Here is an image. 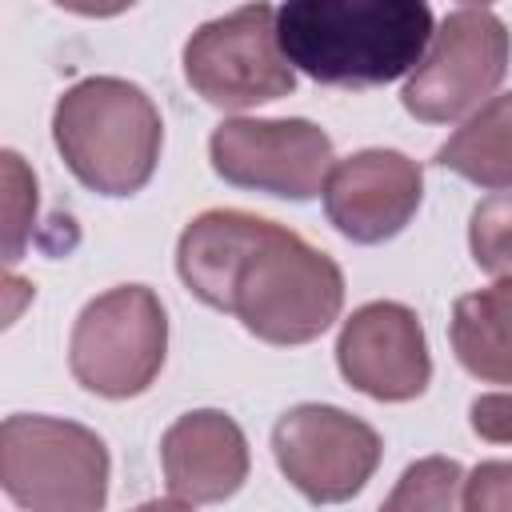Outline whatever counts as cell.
Returning a JSON list of instances; mask_svg holds the SVG:
<instances>
[{"mask_svg": "<svg viewBox=\"0 0 512 512\" xmlns=\"http://www.w3.org/2000/svg\"><path fill=\"white\" fill-rule=\"evenodd\" d=\"M512 60V36L492 8H452L416 72L404 80L400 104L424 124H456L484 108Z\"/></svg>", "mask_w": 512, "mask_h": 512, "instance_id": "cell-6", "label": "cell"}, {"mask_svg": "<svg viewBox=\"0 0 512 512\" xmlns=\"http://www.w3.org/2000/svg\"><path fill=\"white\" fill-rule=\"evenodd\" d=\"M340 376L384 404L416 400L432 380V356L420 316L396 300L360 304L336 336Z\"/></svg>", "mask_w": 512, "mask_h": 512, "instance_id": "cell-10", "label": "cell"}, {"mask_svg": "<svg viewBox=\"0 0 512 512\" xmlns=\"http://www.w3.org/2000/svg\"><path fill=\"white\" fill-rule=\"evenodd\" d=\"M452 352L488 384H512V280L468 292L452 304Z\"/></svg>", "mask_w": 512, "mask_h": 512, "instance_id": "cell-13", "label": "cell"}, {"mask_svg": "<svg viewBox=\"0 0 512 512\" xmlns=\"http://www.w3.org/2000/svg\"><path fill=\"white\" fill-rule=\"evenodd\" d=\"M168 352V316L148 284H120L88 300L72 324L68 368L80 388L128 400L152 388Z\"/></svg>", "mask_w": 512, "mask_h": 512, "instance_id": "cell-5", "label": "cell"}, {"mask_svg": "<svg viewBox=\"0 0 512 512\" xmlns=\"http://www.w3.org/2000/svg\"><path fill=\"white\" fill-rule=\"evenodd\" d=\"M468 248L480 272L496 280H512V192H496L472 208Z\"/></svg>", "mask_w": 512, "mask_h": 512, "instance_id": "cell-16", "label": "cell"}, {"mask_svg": "<svg viewBox=\"0 0 512 512\" xmlns=\"http://www.w3.org/2000/svg\"><path fill=\"white\" fill-rule=\"evenodd\" d=\"M176 272L196 300L280 348L324 336L344 308V272L328 252L240 208H208L188 220L176 240Z\"/></svg>", "mask_w": 512, "mask_h": 512, "instance_id": "cell-1", "label": "cell"}, {"mask_svg": "<svg viewBox=\"0 0 512 512\" xmlns=\"http://www.w3.org/2000/svg\"><path fill=\"white\" fill-rule=\"evenodd\" d=\"M4 184H8V248H4V260L16 264L24 232H28V212L36 208V176L20 164V156L12 148L4 152Z\"/></svg>", "mask_w": 512, "mask_h": 512, "instance_id": "cell-17", "label": "cell"}, {"mask_svg": "<svg viewBox=\"0 0 512 512\" xmlns=\"http://www.w3.org/2000/svg\"><path fill=\"white\" fill-rule=\"evenodd\" d=\"M436 164L480 188H512V92L476 108L436 148Z\"/></svg>", "mask_w": 512, "mask_h": 512, "instance_id": "cell-14", "label": "cell"}, {"mask_svg": "<svg viewBox=\"0 0 512 512\" xmlns=\"http://www.w3.org/2000/svg\"><path fill=\"white\" fill-rule=\"evenodd\" d=\"M212 172L236 188L280 200H312L332 172V140L312 120H220L208 136Z\"/></svg>", "mask_w": 512, "mask_h": 512, "instance_id": "cell-9", "label": "cell"}, {"mask_svg": "<svg viewBox=\"0 0 512 512\" xmlns=\"http://www.w3.org/2000/svg\"><path fill=\"white\" fill-rule=\"evenodd\" d=\"M184 80L192 92L228 112L280 100L296 88V68L276 40V8L244 4L200 24L184 44Z\"/></svg>", "mask_w": 512, "mask_h": 512, "instance_id": "cell-7", "label": "cell"}, {"mask_svg": "<svg viewBox=\"0 0 512 512\" xmlns=\"http://www.w3.org/2000/svg\"><path fill=\"white\" fill-rule=\"evenodd\" d=\"M468 424L488 444H512V392L476 396L468 408Z\"/></svg>", "mask_w": 512, "mask_h": 512, "instance_id": "cell-19", "label": "cell"}, {"mask_svg": "<svg viewBox=\"0 0 512 512\" xmlns=\"http://www.w3.org/2000/svg\"><path fill=\"white\" fill-rule=\"evenodd\" d=\"M108 472L104 440L76 420L16 412L0 424V484L24 512H104Z\"/></svg>", "mask_w": 512, "mask_h": 512, "instance_id": "cell-4", "label": "cell"}, {"mask_svg": "<svg viewBox=\"0 0 512 512\" xmlns=\"http://www.w3.org/2000/svg\"><path fill=\"white\" fill-rule=\"evenodd\" d=\"M380 512H464V468L452 456L408 464Z\"/></svg>", "mask_w": 512, "mask_h": 512, "instance_id": "cell-15", "label": "cell"}, {"mask_svg": "<svg viewBox=\"0 0 512 512\" xmlns=\"http://www.w3.org/2000/svg\"><path fill=\"white\" fill-rule=\"evenodd\" d=\"M132 512H192V504H184V500H144Z\"/></svg>", "mask_w": 512, "mask_h": 512, "instance_id": "cell-20", "label": "cell"}, {"mask_svg": "<svg viewBox=\"0 0 512 512\" xmlns=\"http://www.w3.org/2000/svg\"><path fill=\"white\" fill-rule=\"evenodd\" d=\"M52 140L84 188L100 196H132L156 172L164 120L140 84L84 76L56 100Z\"/></svg>", "mask_w": 512, "mask_h": 512, "instance_id": "cell-3", "label": "cell"}, {"mask_svg": "<svg viewBox=\"0 0 512 512\" xmlns=\"http://www.w3.org/2000/svg\"><path fill=\"white\" fill-rule=\"evenodd\" d=\"M432 36L436 20L424 0H288L276 8L284 60L340 88L412 76Z\"/></svg>", "mask_w": 512, "mask_h": 512, "instance_id": "cell-2", "label": "cell"}, {"mask_svg": "<svg viewBox=\"0 0 512 512\" xmlns=\"http://www.w3.org/2000/svg\"><path fill=\"white\" fill-rule=\"evenodd\" d=\"M380 452V432L332 404H296L272 424V456L312 504L352 500L372 480Z\"/></svg>", "mask_w": 512, "mask_h": 512, "instance_id": "cell-8", "label": "cell"}, {"mask_svg": "<svg viewBox=\"0 0 512 512\" xmlns=\"http://www.w3.org/2000/svg\"><path fill=\"white\" fill-rule=\"evenodd\" d=\"M464 512H512V460H484L464 480Z\"/></svg>", "mask_w": 512, "mask_h": 512, "instance_id": "cell-18", "label": "cell"}, {"mask_svg": "<svg viewBox=\"0 0 512 512\" xmlns=\"http://www.w3.org/2000/svg\"><path fill=\"white\" fill-rule=\"evenodd\" d=\"M424 196V172L396 148H364L332 164L324 216L352 244H384L408 228Z\"/></svg>", "mask_w": 512, "mask_h": 512, "instance_id": "cell-11", "label": "cell"}, {"mask_svg": "<svg viewBox=\"0 0 512 512\" xmlns=\"http://www.w3.org/2000/svg\"><path fill=\"white\" fill-rule=\"evenodd\" d=\"M168 492L184 504H220L248 480V440L220 408L184 412L160 440Z\"/></svg>", "mask_w": 512, "mask_h": 512, "instance_id": "cell-12", "label": "cell"}]
</instances>
